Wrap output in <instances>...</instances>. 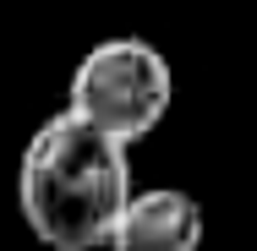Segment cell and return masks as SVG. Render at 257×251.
I'll use <instances>...</instances> for the list:
<instances>
[{
	"mask_svg": "<svg viewBox=\"0 0 257 251\" xmlns=\"http://www.w3.org/2000/svg\"><path fill=\"white\" fill-rule=\"evenodd\" d=\"M132 191V153L66 109L28 137L17 164V213L44 251H104Z\"/></svg>",
	"mask_w": 257,
	"mask_h": 251,
	"instance_id": "cell-1",
	"label": "cell"
},
{
	"mask_svg": "<svg viewBox=\"0 0 257 251\" xmlns=\"http://www.w3.org/2000/svg\"><path fill=\"white\" fill-rule=\"evenodd\" d=\"M203 202L181 186H143L132 191L104 251H197L203 246Z\"/></svg>",
	"mask_w": 257,
	"mask_h": 251,
	"instance_id": "cell-3",
	"label": "cell"
},
{
	"mask_svg": "<svg viewBox=\"0 0 257 251\" xmlns=\"http://www.w3.org/2000/svg\"><path fill=\"white\" fill-rule=\"evenodd\" d=\"M170 104H175L170 55L137 33L99 39L66 82V115L109 142H120L126 153L164 126Z\"/></svg>",
	"mask_w": 257,
	"mask_h": 251,
	"instance_id": "cell-2",
	"label": "cell"
}]
</instances>
